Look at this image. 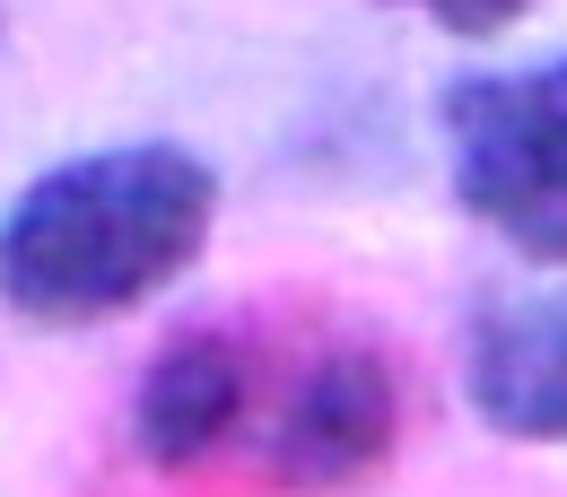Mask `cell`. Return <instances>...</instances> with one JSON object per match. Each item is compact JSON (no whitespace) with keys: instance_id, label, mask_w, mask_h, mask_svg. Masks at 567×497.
I'll use <instances>...</instances> for the list:
<instances>
[{"instance_id":"obj_1","label":"cell","mask_w":567,"mask_h":497,"mask_svg":"<svg viewBox=\"0 0 567 497\" xmlns=\"http://www.w3.org/2000/svg\"><path fill=\"white\" fill-rule=\"evenodd\" d=\"M218 227V175L175 141L44 166L0 210V306L35 332H96L175 288Z\"/></svg>"},{"instance_id":"obj_2","label":"cell","mask_w":567,"mask_h":497,"mask_svg":"<svg viewBox=\"0 0 567 497\" xmlns=\"http://www.w3.org/2000/svg\"><path fill=\"white\" fill-rule=\"evenodd\" d=\"M454 201L506 253L567 271V53L515 71H463L436 96Z\"/></svg>"},{"instance_id":"obj_3","label":"cell","mask_w":567,"mask_h":497,"mask_svg":"<svg viewBox=\"0 0 567 497\" xmlns=\"http://www.w3.org/2000/svg\"><path fill=\"white\" fill-rule=\"evenodd\" d=\"M393 436H402V384L384 350L332 341L297 366V384L271 411V472L297 489H350L393 454Z\"/></svg>"},{"instance_id":"obj_4","label":"cell","mask_w":567,"mask_h":497,"mask_svg":"<svg viewBox=\"0 0 567 497\" xmlns=\"http://www.w3.org/2000/svg\"><path fill=\"white\" fill-rule=\"evenodd\" d=\"M463 393L515 445H567V297L515 288L463 332Z\"/></svg>"},{"instance_id":"obj_5","label":"cell","mask_w":567,"mask_h":497,"mask_svg":"<svg viewBox=\"0 0 567 497\" xmlns=\"http://www.w3.org/2000/svg\"><path fill=\"white\" fill-rule=\"evenodd\" d=\"M245 420H254V350L210 323L175 332L132 393V445L157 472H193V463L227 454Z\"/></svg>"},{"instance_id":"obj_6","label":"cell","mask_w":567,"mask_h":497,"mask_svg":"<svg viewBox=\"0 0 567 497\" xmlns=\"http://www.w3.org/2000/svg\"><path fill=\"white\" fill-rule=\"evenodd\" d=\"M393 9H411V18L445 27V35H506L533 0H393Z\"/></svg>"}]
</instances>
